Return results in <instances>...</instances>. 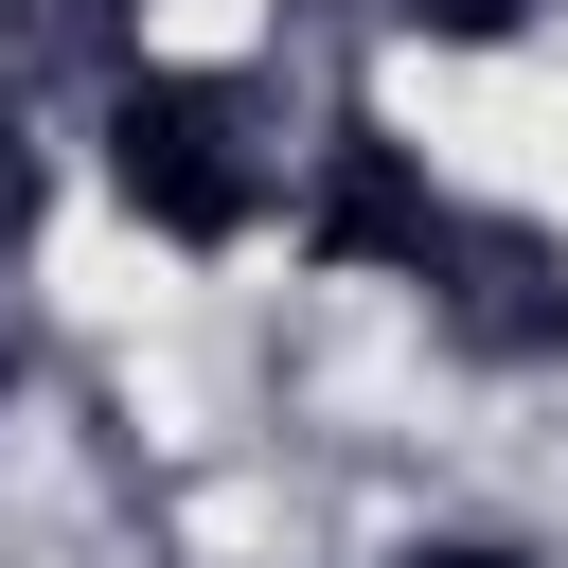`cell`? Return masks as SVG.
I'll use <instances>...</instances> for the list:
<instances>
[{
	"label": "cell",
	"instance_id": "6da1fadb",
	"mask_svg": "<svg viewBox=\"0 0 568 568\" xmlns=\"http://www.w3.org/2000/svg\"><path fill=\"white\" fill-rule=\"evenodd\" d=\"M106 195L160 248H248L266 231V124L231 71H124L106 89Z\"/></svg>",
	"mask_w": 568,
	"mask_h": 568
},
{
	"label": "cell",
	"instance_id": "7a4b0ae2",
	"mask_svg": "<svg viewBox=\"0 0 568 568\" xmlns=\"http://www.w3.org/2000/svg\"><path fill=\"white\" fill-rule=\"evenodd\" d=\"M426 302H444V337H462V355L550 373V355H568V231H532V213H462V231H444V266H426Z\"/></svg>",
	"mask_w": 568,
	"mask_h": 568
},
{
	"label": "cell",
	"instance_id": "5b68a950",
	"mask_svg": "<svg viewBox=\"0 0 568 568\" xmlns=\"http://www.w3.org/2000/svg\"><path fill=\"white\" fill-rule=\"evenodd\" d=\"M36 195H53V178H36V142H18V106H0V248L36 231Z\"/></svg>",
	"mask_w": 568,
	"mask_h": 568
},
{
	"label": "cell",
	"instance_id": "277c9868",
	"mask_svg": "<svg viewBox=\"0 0 568 568\" xmlns=\"http://www.w3.org/2000/svg\"><path fill=\"white\" fill-rule=\"evenodd\" d=\"M390 36H426V53H515L532 36V0H373Z\"/></svg>",
	"mask_w": 568,
	"mask_h": 568
},
{
	"label": "cell",
	"instance_id": "8992f818",
	"mask_svg": "<svg viewBox=\"0 0 568 568\" xmlns=\"http://www.w3.org/2000/svg\"><path fill=\"white\" fill-rule=\"evenodd\" d=\"M390 568H532V550H479V532H444V550H390Z\"/></svg>",
	"mask_w": 568,
	"mask_h": 568
},
{
	"label": "cell",
	"instance_id": "3957f363",
	"mask_svg": "<svg viewBox=\"0 0 568 568\" xmlns=\"http://www.w3.org/2000/svg\"><path fill=\"white\" fill-rule=\"evenodd\" d=\"M444 231H462V213L426 195V160H408L390 124H337V142H320V178H302V266H408V284H426Z\"/></svg>",
	"mask_w": 568,
	"mask_h": 568
},
{
	"label": "cell",
	"instance_id": "52a82bcc",
	"mask_svg": "<svg viewBox=\"0 0 568 568\" xmlns=\"http://www.w3.org/2000/svg\"><path fill=\"white\" fill-rule=\"evenodd\" d=\"M89 18H106V0H89Z\"/></svg>",
	"mask_w": 568,
	"mask_h": 568
}]
</instances>
